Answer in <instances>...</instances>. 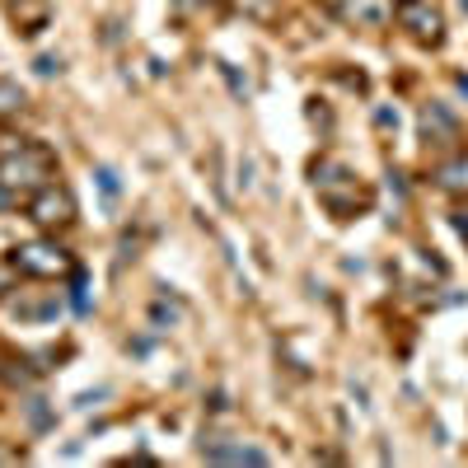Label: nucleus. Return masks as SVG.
<instances>
[{"instance_id":"nucleus-1","label":"nucleus","mask_w":468,"mask_h":468,"mask_svg":"<svg viewBox=\"0 0 468 468\" xmlns=\"http://www.w3.org/2000/svg\"><path fill=\"white\" fill-rule=\"evenodd\" d=\"M57 178V154L37 141H10L0 150V183L15 202H28L37 187H48Z\"/></svg>"},{"instance_id":"nucleus-2","label":"nucleus","mask_w":468,"mask_h":468,"mask_svg":"<svg viewBox=\"0 0 468 468\" xmlns=\"http://www.w3.org/2000/svg\"><path fill=\"white\" fill-rule=\"evenodd\" d=\"M314 192H319V202L337 220H351V216H361V211L375 207V187L361 174H351L342 160H319L314 165Z\"/></svg>"},{"instance_id":"nucleus-3","label":"nucleus","mask_w":468,"mask_h":468,"mask_svg":"<svg viewBox=\"0 0 468 468\" xmlns=\"http://www.w3.org/2000/svg\"><path fill=\"white\" fill-rule=\"evenodd\" d=\"M10 258H15V267L24 271V277H43V282H57V277H70V271H75V258L57 244V234H52V239L19 244Z\"/></svg>"},{"instance_id":"nucleus-4","label":"nucleus","mask_w":468,"mask_h":468,"mask_svg":"<svg viewBox=\"0 0 468 468\" xmlns=\"http://www.w3.org/2000/svg\"><path fill=\"white\" fill-rule=\"evenodd\" d=\"M28 220L43 229V234H57V229H70L75 225V197H70V187L66 183H48V187H37L33 197L24 202Z\"/></svg>"},{"instance_id":"nucleus-5","label":"nucleus","mask_w":468,"mask_h":468,"mask_svg":"<svg viewBox=\"0 0 468 468\" xmlns=\"http://www.w3.org/2000/svg\"><path fill=\"white\" fill-rule=\"evenodd\" d=\"M394 19H399V28L412 37V43H421V48H441L445 43V19H441V10L431 5V0H399Z\"/></svg>"},{"instance_id":"nucleus-6","label":"nucleus","mask_w":468,"mask_h":468,"mask_svg":"<svg viewBox=\"0 0 468 468\" xmlns=\"http://www.w3.org/2000/svg\"><path fill=\"white\" fill-rule=\"evenodd\" d=\"M394 5L399 0H346L342 19H351L356 28H384L388 19H394Z\"/></svg>"},{"instance_id":"nucleus-7","label":"nucleus","mask_w":468,"mask_h":468,"mask_svg":"<svg viewBox=\"0 0 468 468\" xmlns=\"http://www.w3.org/2000/svg\"><path fill=\"white\" fill-rule=\"evenodd\" d=\"M436 187H445L450 197H468V150H454L436 165Z\"/></svg>"},{"instance_id":"nucleus-8","label":"nucleus","mask_w":468,"mask_h":468,"mask_svg":"<svg viewBox=\"0 0 468 468\" xmlns=\"http://www.w3.org/2000/svg\"><path fill=\"white\" fill-rule=\"evenodd\" d=\"M5 10H10V19L19 24V33H43V24H48V5L43 0H5Z\"/></svg>"},{"instance_id":"nucleus-9","label":"nucleus","mask_w":468,"mask_h":468,"mask_svg":"<svg viewBox=\"0 0 468 468\" xmlns=\"http://www.w3.org/2000/svg\"><path fill=\"white\" fill-rule=\"evenodd\" d=\"M207 459H216V463H267V454L253 450V445H207Z\"/></svg>"},{"instance_id":"nucleus-10","label":"nucleus","mask_w":468,"mask_h":468,"mask_svg":"<svg viewBox=\"0 0 468 468\" xmlns=\"http://www.w3.org/2000/svg\"><path fill=\"white\" fill-rule=\"evenodd\" d=\"M24 90L15 85V80H0V122H10V117H19L24 112Z\"/></svg>"},{"instance_id":"nucleus-11","label":"nucleus","mask_w":468,"mask_h":468,"mask_svg":"<svg viewBox=\"0 0 468 468\" xmlns=\"http://www.w3.org/2000/svg\"><path fill=\"white\" fill-rule=\"evenodd\" d=\"M19 277H24V271L15 267V258H0V300H10L19 291Z\"/></svg>"},{"instance_id":"nucleus-12","label":"nucleus","mask_w":468,"mask_h":468,"mask_svg":"<svg viewBox=\"0 0 468 468\" xmlns=\"http://www.w3.org/2000/svg\"><path fill=\"white\" fill-rule=\"evenodd\" d=\"M239 10L253 19H271V0H239Z\"/></svg>"},{"instance_id":"nucleus-13","label":"nucleus","mask_w":468,"mask_h":468,"mask_svg":"<svg viewBox=\"0 0 468 468\" xmlns=\"http://www.w3.org/2000/svg\"><path fill=\"white\" fill-rule=\"evenodd\" d=\"M99 183H103V192H117V178H112V169H99Z\"/></svg>"},{"instance_id":"nucleus-14","label":"nucleus","mask_w":468,"mask_h":468,"mask_svg":"<svg viewBox=\"0 0 468 468\" xmlns=\"http://www.w3.org/2000/svg\"><path fill=\"white\" fill-rule=\"evenodd\" d=\"M37 70H43V75H52V70H61V61H57V57H43V61H37Z\"/></svg>"},{"instance_id":"nucleus-15","label":"nucleus","mask_w":468,"mask_h":468,"mask_svg":"<svg viewBox=\"0 0 468 468\" xmlns=\"http://www.w3.org/2000/svg\"><path fill=\"white\" fill-rule=\"evenodd\" d=\"M5 366H15V356H10V351H5V346H0V379H5V375H10Z\"/></svg>"},{"instance_id":"nucleus-16","label":"nucleus","mask_w":468,"mask_h":468,"mask_svg":"<svg viewBox=\"0 0 468 468\" xmlns=\"http://www.w3.org/2000/svg\"><path fill=\"white\" fill-rule=\"evenodd\" d=\"M0 207H19V202L10 197V192H5V183H0Z\"/></svg>"},{"instance_id":"nucleus-17","label":"nucleus","mask_w":468,"mask_h":468,"mask_svg":"<svg viewBox=\"0 0 468 468\" xmlns=\"http://www.w3.org/2000/svg\"><path fill=\"white\" fill-rule=\"evenodd\" d=\"M454 225H459V234H463V239H468V216H459Z\"/></svg>"}]
</instances>
